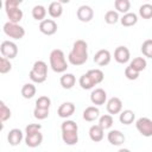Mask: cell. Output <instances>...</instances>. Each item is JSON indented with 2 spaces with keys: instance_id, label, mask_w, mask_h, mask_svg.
Segmentation results:
<instances>
[{
  "instance_id": "1",
  "label": "cell",
  "mask_w": 152,
  "mask_h": 152,
  "mask_svg": "<svg viewBox=\"0 0 152 152\" xmlns=\"http://www.w3.org/2000/svg\"><path fill=\"white\" fill-rule=\"evenodd\" d=\"M68 59L72 65H83L88 61V44L83 39H77L69 52Z\"/></svg>"
},
{
  "instance_id": "2",
  "label": "cell",
  "mask_w": 152,
  "mask_h": 152,
  "mask_svg": "<svg viewBox=\"0 0 152 152\" xmlns=\"http://www.w3.org/2000/svg\"><path fill=\"white\" fill-rule=\"evenodd\" d=\"M50 66L55 72H64L68 69V63L65 61L64 52L61 49H55L50 53Z\"/></svg>"
},
{
  "instance_id": "3",
  "label": "cell",
  "mask_w": 152,
  "mask_h": 152,
  "mask_svg": "<svg viewBox=\"0 0 152 152\" xmlns=\"http://www.w3.org/2000/svg\"><path fill=\"white\" fill-rule=\"evenodd\" d=\"M28 76L34 83H43L48 77V65L44 61H36L32 69L28 72Z\"/></svg>"
},
{
  "instance_id": "4",
  "label": "cell",
  "mask_w": 152,
  "mask_h": 152,
  "mask_svg": "<svg viewBox=\"0 0 152 152\" xmlns=\"http://www.w3.org/2000/svg\"><path fill=\"white\" fill-rule=\"evenodd\" d=\"M4 32L6 36L13 39H21L25 36V28L19 24H15L12 21H7L4 25Z\"/></svg>"
},
{
  "instance_id": "5",
  "label": "cell",
  "mask_w": 152,
  "mask_h": 152,
  "mask_svg": "<svg viewBox=\"0 0 152 152\" xmlns=\"http://www.w3.org/2000/svg\"><path fill=\"white\" fill-rule=\"evenodd\" d=\"M0 52L4 57L12 59V58H15L18 55V46L15 43L11 40H4L0 45Z\"/></svg>"
},
{
  "instance_id": "6",
  "label": "cell",
  "mask_w": 152,
  "mask_h": 152,
  "mask_svg": "<svg viewBox=\"0 0 152 152\" xmlns=\"http://www.w3.org/2000/svg\"><path fill=\"white\" fill-rule=\"evenodd\" d=\"M138 132L144 137H152V120L148 118H140L135 122Z\"/></svg>"
},
{
  "instance_id": "7",
  "label": "cell",
  "mask_w": 152,
  "mask_h": 152,
  "mask_svg": "<svg viewBox=\"0 0 152 152\" xmlns=\"http://www.w3.org/2000/svg\"><path fill=\"white\" fill-rule=\"evenodd\" d=\"M39 31L43 34L52 36L57 32V24L53 19H44L39 24Z\"/></svg>"
},
{
  "instance_id": "8",
  "label": "cell",
  "mask_w": 152,
  "mask_h": 152,
  "mask_svg": "<svg viewBox=\"0 0 152 152\" xmlns=\"http://www.w3.org/2000/svg\"><path fill=\"white\" fill-rule=\"evenodd\" d=\"M76 15L80 21L82 23H88L93 18H94V11L90 6L88 5H82L77 8V12H76Z\"/></svg>"
},
{
  "instance_id": "9",
  "label": "cell",
  "mask_w": 152,
  "mask_h": 152,
  "mask_svg": "<svg viewBox=\"0 0 152 152\" xmlns=\"http://www.w3.org/2000/svg\"><path fill=\"white\" fill-rule=\"evenodd\" d=\"M5 11H6V14L10 19V21L12 23H15V24H19V21L23 19V11L19 8V6H8V5H5Z\"/></svg>"
},
{
  "instance_id": "10",
  "label": "cell",
  "mask_w": 152,
  "mask_h": 152,
  "mask_svg": "<svg viewBox=\"0 0 152 152\" xmlns=\"http://www.w3.org/2000/svg\"><path fill=\"white\" fill-rule=\"evenodd\" d=\"M110 59H112L110 52L108 50H106V49L99 50L95 53V56H94V62L99 66H106V65H108L110 63Z\"/></svg>"
},
{
  "instance_id": "11",
  "label": "cell",
  "mask_w": 152,
  "mask_h": 152,
  "mask_svg": "<svg viewBox=\"0 0 152 152\" xmlns=\"http://www.w3.org/2000/svg\"><path fill=\"white\" fill-rule=\"evenodd\" d=\"M90 101L95 106H102L107 101V93L102 88H96L90 94Z\"/></svg>"
},
{
  "instance_id": "12",
  "label": "cell",
  "mask_w": 152,
  "mask_h": 152,
  "mask_svg": "<svg viewBox=\"0 0 152 152\" xmlns=\"http://www.w3.org/2000/svg\"><path fill=\"white\" fill-rule=\"evenodd\" d=\"M107 139H108L109 144L113 145V146H120L126 140L124 133L120 132L119 129H112V131H109L108 134H107Z\"/></svg>"
},
{
  "instance_id": "13",
  "label": "cell",
  "mask_w": 152,
  "mask_h": 152,
  "mask_svg": "<svg viewBox=\"0 0 152 152\" xmlns=\"http://www.w3.org/2000/svg\"><path fill=\"white\" fill-rule=\"evenodd\" d=\"M131 58V53L129 50L126 46H118L114 51V59L120 63V64H125L129 61Z\"/></svg>"
},
{
  "instance_id": "14",
  "label": "cell",
  "mask_w": 152,
  "mask_h": 152,
  "mask_svg": "<svg viewBox=\"0 0 152 152\" xmlns=\"http://www.w3.org/2000/svg\"><path fill=\"white\" fill-rule=\"evenodd\" d=\"M75 110H76V107L72 102H63L58 107L57 114H58V116H61L63 119H68L75 113Z\"/></svg>"
},
{
  "instance_id": "15",
  "label": "cell",
  "mask_w": 152,
  "mask_h": 152,
  "mask_svg": "<svg viewBox=\"0 0 152 152\" xmlns=\"http://www.w3.org/2000/svg\"><path fill=\"white\" fill-rule=\"evenodd\" d=\"M121 110H122V101L116 96L110 97L107 102V112L114 115V114H119Z\"/></svg>"
},
{
  "instance_id": "16",
  "label": "cell",
  "mask_w": 152,
  "mask_h": 152,
  "mask_svg": "<svg viewBox=\"0 0 152 152\" xmlns=\"http://www.w3.org/2000/svg\"><path fill=\"white\" fill-rule=\"evenodd\" d=\"M43 142V134L39 132L32 133V134H26L25 137V144L28 147H37Z\"/></svg>"
},
{
  "instance_id": "17",
  "label": "cell",
  "mask_w": 152,
  "mask_h": 152,
  "mask_svg": "<svg viewBox=\"0 0 152 152\" xmlns=\"http://www.w3.org/2000/svg\"><path fill=\"white\" fill-rule=\"evenodd\" d=\"M103 128L100 125H93L89 128V138L94 141V142H99L103 139L104 133H103Z\"/></svg>"
},
{
  "instance_id": "18",
  "label": "cell",
  "mask_w": 152,
  "mask_h": 152,
  "mask_svg": "<svg viewBox=\"0 0 152 152\" xmlns=\"http://www.w3.org/2000/svg\"><path fill=\"white\" fill-rule=\"evenodd\" d=\"M23 132L19 129V128H13L8 132V135H7V140L10 142V145L12 146H17L23 140Z\"/></svg>"
},
{
  "instance_id": "19",
  "label": "cell",
  "mask_w": 152,
  "mask_h": 152,
  "mask_svg": "<svg viewBox=\"0 0 152 152\" xmlns=\"http://www.w3.org/2000/svg\"><path fill=\"white\" fill-rule=\"evenodd\" d=\"M99 116H100V110L95 106H89L83 110V119L88 122L95 121Z\"/></svg>"
},
{
  "instance_id": "20",
  "label": "cell",
  "mask_w": 152,
  "mask_h": 152,
  "mask_svg": "<svg viewBox=\"0 0 152 152\" xmlns=\"http://www.w3.org/2000/svg\"><path fill=\"white\" fill-rule=\"evenodd\" d=\"M48 13L51 18L56 19V18H59L63 13V6H62V2L59 1H53L49 5L48 7Z\"/></svg>"
},
{
  "instance_id": "21",
  "label": "cell",
  "mask_w": 152,
  "mask_h": 152,
  "mask_svg": "<svg viewBox=\"0 0 152 152\" xmlns=\"http://www.w3.org/2000/svg\"><path fill=\"white\" fill-rule=\"evenodd\" d=\"M62 139L64 141V144L72 146L76 145L78 142V133L76 131H65L62 132Z\"/></svg>"
},
{
  "instance_id": "22",
  "label": "cell",
  "mask_w": 152,
  "mask_h": 152,
  "mask_svg": "<svg viewBox=\"0 0 152 152\" xmlns=\"http://www.w3.org/2000/svg\"><path fill=\"white\" fill-rule=\"evenodd\" d=\"M120 23L125 27H131V26H133V25H135L138 23V15L135 13L127 12L120 18Z\"/></svg>"
},
{
  "instance_id": "23",
  "label": "cell",
  "mask_w": 152,
  "mask_h": 152,
  "mask_svg": "<svg viewBox=\"0 0 152 152\" xmlns=\"http://www.w3.org/2000/svg\"><path fill=\"white\" fill-rule=\"evenodd\" d=\"M59 83L64 89H71L76 83V77L72 74H63L61 76Z\"/></svg>"
},
{
  "instance_id": "24",
  "label": "cell",
  "mask_w": 152,
  "mask_h": 152,
  "mask_svg": "<svg viewBox=\"0 0 152 152\" xmlns=\"http://www.w3.org/2000/svg\"><path fill=\"white\" fill-rule=\"evenodd\" d=\"M135 119V114L133 110L131 109H126V110H121L120 115H119V120L121 124L124 125H131Z\"/></svg>"
},
{
  "instance_id": "25",
  "label": "cell",
  "mask_w": 152,
  "mask_h": 152,
  "mask_svg": "<svg viewBox=\"0 0 152 152\" xmlns=\"http://www.w3.org/2000/svg\"><path fill=\"white\" fill-rule=\"evenodd\" d=\"M45 15H46V8L43 5H36L32 8V17H33V19H36L38 21H42V20L45 19Z\"/></svg>"
},
{
  "instance_id": "26",
  "label": "cell",
  "mask_w": 152,
  "mask_h": 152,
  "mask_svg": "<svg viewBox=\"0 0 152 152\" xmlns=\"http://www.w3.org/2000/svg\"><path fill=\"white\" fill-rule=\"evenodd\" d=\"M78 83H80L81 88H82V89H84V90H89V89H91L93 87H95V86H96V84L93 82V80L90 78V76H89L87 72H86V74H83V75L80 77Z\"/></svg>"
},
{
  "instance_id": "27",
  "label": "cell",
  "mask_w": 152,
  "mask_h": 152,
  "mask_svg": "<svg viewBox=\"0 0 152 152\" xmlns=\"http://www.w3.org/2000/svg\"><path fill=\"white\" fill-rule=\"evenodd\" d=\"M36 91L37 89L32 83H25L21 88V95L24 99H32L36 95Z\"/></svg>"
},
{
  "instance_id": "28",
  "label": "cell",
  "mask_w": 152,
  "mask_h": 152,
  "mask_svg": "<svg viewBox=\"0 0 152 152\" xmlns=\"http://www.w3.org/2000/svg\"><path fill=\"white\" fill-rule=\"evenodd\" d=\"M114 7L118 12L125 14V13L129 12L131 2H129V0H115L114 1Z\"/></svg>"
},
{
  "instance_id": "29",
  "label": "cell",
  "mask_w": 152,
  "mask_h": 152,
  "mask_svg": "<svg viewBox=\"0 0 152 152\" xmlns=\"http://www.w3.org/2000/svg\"><path fill=\"white\" fill-rule=\"evenodd\" d=\"M87 74L90 76V78L93 80V82L95 84H99L103 81L104 78V75H103V71L100 70V69H90L89 71H87Z\"/></svg>"
},
{
  "instance_id": "30",
  "label": "cell",
  "mask_w": 152,
  "mask_h": 152,
  "mask_svg": "<svg viewBox=\"0 0 152 152\" xmlns=\"http://www.w3.org/2000/svg\"><path fill=\"white\" fill-rule=\"evenodd\" d=\"M129 65L134 69V70H137V71H142V70H145V68H146V61H145V58H142V57H135V58H133V61L129 63Z\"/></svg>"
},
{
  "instance_id": "31",
  "label": "cell",
  "mask_w": 152,
  "mask_h": 152,
  "mask_svg": "<svg viewBox=\"0 0 152 152\" xmlns=\"http://www.w3.org/2000/svg\"><path fill=\"white\" fill-rule=\"evenodd\" d=\"M113 122H114V120H113L112 114H104V115L100 116V119H99V125H100L103 129L110 128V127L113 126Z\"/></svg>"
},
{
  "instance_id": "32",
  "label": "cell",
  "mask_w": 152,
  "mask_h": 152,
  "mask_svg": "<svg viewBox=\"0 0 152 152\" xmlns=\"http://www.w3.org/2000/svg\"><path fill=\"white\" fill-rule=\"evenodd\" d=\"M139 15L142 19H151L152 18V5L151 4H144L139 8Z\"/></svg>"
},
{
  "instance_id": "33",
  "label": "cell",
  "mask_w": 152,
  "mask_h": 152,
  "mask_svg": "<svg viewBox=\"0 0 152 152\" xmlns=\"http://www.w3.org/2000/svg\"><path fill=\"white\" fill-rule=\"evenodd\" d=\"M119 20H120V18H119V13L116 11H113L112 10V11L106 12V14H104V21L107 24L113 25V24H116Z\"/></svg>"
},
{
  "instance_id": "34",
  "label": "cell",
  "mask_w": 152,
  "mask_h": 152,
  "mask_svg": "<svg viewBox=\"0 0 152 152\" xmlns=\"http://www.w3.org/2000/svg\"><path fill=\"white\" fill-rule=\"evenodd\" d=\"M11 118V109L6 106L4 101H0V119L2 122L7 121Z\"/></svg>"
},
{
  "instance_id": "35",
  "label": "cell",
  "mask_w": 152,
  "mask_h": 152,
  "mask_svg": "<svg viewBox=\"0 0 152 152\" xmlns=\"http://www.w3.org/2000/svg\"><path fill=\"white\" fill-rule=\"evenodd\" d=\"M141 52L145 57L152 58V39H146L141 45Z\"/></svg>"
},
{
  "instance_id": "36",
  "label": "cell",
  "mask_w": 152,
  "mask_h": 152,
  "mask_svg": "<svg viewBox=\"0 0 152 152\" xmlns=\"http://www.w3.org/2000/svg\"><path fill=\"white\" fill-rule=\"evenodd\" d=\"M11 69H12V64H11L10 59L2 56L0 58V72L1 74H7V72L11 71Z\"/></svg>"
},
{
  "instance_id": "37",
  "label": "cell",
  "mask_w": 152,
  "mask_h": 152,
  "mask_svg": "<svg viewBox=\"0 0 152 152\" xmlns=\"http://www.w3.org/2000/svg\"><path fill=\"white\" fill-rule=\"evenodd\" d=\"M61 129H62V132H65V131H76L77 132L78 131V126L72 120H65L64 122H62Z\"/></svg>"
},
{
  "instance_id": "38",
  "label": "cell",
  "mask_w": 152,
  "mask_h": 152,
  "mask_svg": "<svg viewBox=\"0 0 152 152\" xmlns=\"http://www.w3.org/2000/svg\"><path fill=\"white\" fill-rule=\"evenodd\" d=\"M51 106V100L50 97L48 96H39L36 101V107H39V108H46L49 109Z\"/></svg>"
},
{
  "instance_id": "39",
  "label": "cell",
  "mask_w": 152,
  "mask_h": 152,
  "mask_svg": "<svg viewBox=\"0 0 152 152\" xmlns=\"http://www.w3.org/2000/svg\"><path fill=\"white\" fill-rule=\"evenodd\" d=\"M33 116L38 120H44L49 116V109L46 108H39V107H36L34 110H33Z\"/></svg>"
},
{
  "instance_id": "40",
  "label": "cell",
  "mask_w": 152,
  "mask_h": 152,
  "mask_svg": "<svg viewBox=\"0 0 152 152\" xmlns=\"http://www.w3.org/2000/svg\"><path fill=\"white\" fill-rule=\"evenodd\" d=\"M139 71H137V70H134L131 65H128L126 69H125V76L128 78V80H131V81H134V80H137L138 77H139Z\"/></svg>"
},
{
  "instance_id": "41",
  "label": "cell",
  "mask_w": 152,
  "mask_h": 152,
  "mask_svg": "<svg viewBox=\"0 0 152 152\" xmlns=\"http://www.w3.org/2000/svg\"><path fill=\"white\" fill-rule=\"evenodd\" d=\"M42 129V126L39 124H30L26 126L25 128V133L26 134H32V133H36V132H39Z\"/></svg>"
},
{
  "instance_id": "42",
  "label": "cell",
  "mask_w": 152,
  "mask_h": 152,
  "mask_svg": "<svg viewBox=\"0 0 152 152\" xmlns=\"http://www.w3.org/2000/svg\"><path fill=\"white\" fill-rule=\"evenodd\" d=\"M24 0H6L5 1V5H8V6H19Z\"/></svg>"
},
{
  "instance_id": "43",
  "label": "cell",
  "mask_w": 152,
  "mask_h": 152,
  "mask_svg": "<svg viewBox=\"0 0 152 152\" xmlns=\"http://www.w3.org/2000/svg\"><path fill=\"white\" fill-rule=\"evenodd\" d=\"M59 2H62V4H68V2H70V0H58Z\"/></svg>"
}]
</instances>
